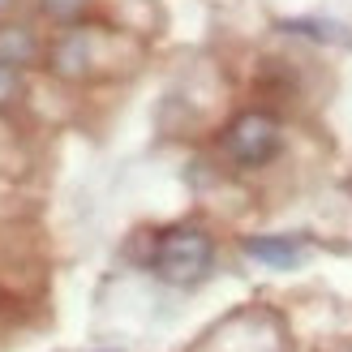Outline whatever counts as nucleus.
Masks as SVG:
<instances>
[{"label": "nucleus", "instance_id": "obj_1", "mask_svg": "<svg viewBox=\"0 0 352 352\" xmlns=\"http://www.w3.org/2000/svg\"><path fill=\"white\" fill-rule=\"evenodd\" d=\"M215 267V236L206 228H193V223H176L168 232L155 236V250H151V271L172 288H189L198 279L210 275Z\"/></svg>", "mask_w": 352, "mask_h": 352}, {"label": "nucleus", "instance_id": "obj_2", "mask_svg": "<svg viewBox=\"0 0 352 352\" xmlns=\"http://www.w3.org/2000/svg\"><path fill=\"white\" fill-rule=\"evenodd\" d=\"M219 146H223V155L236 168H267L275 155L284 151V125H279L271 112H262V108L236 112L232 120H228Z\"/></svg>", "mask_w": 352, "mask_h": 352}, {"label": "nucleus", "instance_id": "obj_3", "mask_svg": "<svg viewBox=\"0 0 352 352\" xmlns=\"http://www.w3.org/2000/svg\"><path fill=\"white\" fill-rule=\"evenodd\" d=\"M43 60H47V74L52 78H60V82H86V78H95L99 65H103V34L74 22V26H65L56 39L47 43Z\"/></svg>", "mask_w": 352, "mask_h": 352}, {"label": "nucleus", "instance_id": "obj_4", "mask_svg": "<svg viewBox=\"0 0 352 352\" xmlns=\"http://www.w3.org/2000/svg\"><path fill=\"white\" fill-rule=\"evenodd\" d=\"M245 258L262 262V267H275V271H288L305 258V241L301 236H245L241 241Z\"/></svg>", "mask_w": 352, "mask_h": 352}, {"label": "nucleus", "instance_id": "obj_5", "mask_svg": "<svg viewBox=\"0 0 352 352\" xmlns=\"http://www.w3.org/2000/svg\"><path fill=\"white\" fill-rule=\"evenodd\" d=\"M43 39L30 26H0V60L13 69H30L34 60L43 56Z\"/></svg>", "mask_w": 352, "mask_h": 352}, {"label": "nucleus", "instance_id": "obj_6", "mask_svg": "<svg viewBox=\"0 0 352 352\" xmlns=\"http://www.w3.org/2000/svg\"><path fill=\"white\" fill-rule=\"evenodd\" d=\"M86 9H91V0H39V13L52 17V22H60V26H74Z\"/></svg>", "mask_w": 352, "mask_h": 352}, {"label": "nucleus", "instance_id": "obj_7", "mask_svg": "<svg viewBox=\"0 0 352 352\" xmlns=\"http://www.w3.org/2000/svg\"><path fill=\"white\" fill-rule=\"evenodd\" d=\"M17 95H22V69H13V65L0 60V112H5Z\"/></svg>", "mask_w": 352, "mask_h": 352}, {"label": "nucleus", "instance_id": "obj_8", "mask_svg": "<svg viewBox=\"0 0 352 352\" xmlns=\"http://www.w3.org/2000/svg\"><path fill=\"white\" fill-rule=\"evenodd\" d=\"M288 30L292 34H309V39H322V43L336 39V26H318V22H288Z\"/></svg>", "mask_w": 352, "mask_h": 352}, {"label": "nucleus", "instance_id": "obj_9", "mask_svg": "<svg viewBox=\"0 0 352 352\" xmlns=\"http://www.w3.org/2000/svg\"><path fill=\"white\" fill-rule=\"evenodd\" d=\"M9 5H13V0H0V13H5V9H9Z\"/></svg>", "mask_w": 352, "mask_h": 352}, {"label": "nucleus", "instance_id": "obj_10", "mask_svg": "<svg viewBox=\"0 0 352 352\" xmlns=\"http://www.w3.org/2000/svg\"><path fill=\"white\" fill-rule=\"evenodd\" d=\"M348 352H352V348H348Z\"/></svg>", "mask_w": 352, "mask_h": 352}]
</instances>
